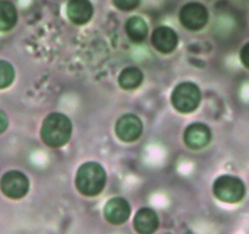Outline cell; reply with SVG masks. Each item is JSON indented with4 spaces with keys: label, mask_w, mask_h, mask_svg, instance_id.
I'll list each match as a JSON object with an SVG mask.
<instances>
[{
    "label": "cell",
    "mask_w": 249,
    "mask_h": 234,
    "mask_svg": "<svg viewBox=\"0 0 249 234\" xmlns=\"http://www.w3.org/2000/svg\"><path fill=\"white\" fill-rule=\"evenodd\" d=\"M72 133V123L65 115L54 112L47 116L42 125L40 137L50 148H60L70 140Z\"/></svg>",
    "instance_id": "cell-1"
},
{
    "label": "cell",
    "mask_w": 249,
    "mask_h": 234,
    "mask_svg": "<svg viewBox=\"0 0 249 234\" xmlns=\"http://www.w3.org/2000/svg\"><path fill=\"white\" fill-rule=\"evenodd\" d=\"M107 183V173L102 165L86 162L76 173V187L86 197H95L103 192Z\"/></svg>",
    "instance_id": "cell-2"
},
{
    "label": "cell",
    "mask_w": 249,
    "mask_h": 234,
    "mask_svg": "<svg viewBox=\"0 0 249 234\" xmlns=\"http://www.w3.org/2000/svg\"><path fill=\"white\" fill-rule=\"evenodd\" d=\"M202 94L197 84L192 82H183L177 85L171 95V102L175 109L182 114L193 112L200 104Z\"/></svg>",
    "instance_id": "cell-3"
},
{
    "label": "cell",
    "mask_w": 249,
    "mask_h": 234,
    "mask_svg": "<svg viewBox=\"0 0 249 234\" xmlns=\"http://www.w3.org/2000/svg\"><path fill=\"white\" fill-rule=\"evenodd\" d=\"M213 192L215 197L221 201L234 204V202L241 201L244 198L246 187L238 177L225 174L216 178L213 185Z\"/></svg>",
    "instance_id": "cell-4"
},
{
    "label": "cell",
    "mask_w": 249,
    "mask_h": 234,
    "mask_svg": "<svg viewBox=\"0 0 249 234\" xmlns=\"http://www.w3.org/2000/svg\"><path fill=\"white\" fill-rule=\"evenodd\" d=\"M209 14L207 8L199 3H188L181 9L179 20L183 27L190 31H199L207 25Z\"/></svg>",
    "instance_id": "cell-5"
},
{
    "label": "cell",
    "mask_w": 249,
    "mask_h": 234,
    "mask_svg": "<svg viewBox=\"0 0 249 234\" xmlns=\"http://www.w3.org/2000/svg\"><path fill=\"white\" fill-rule=\"evenodd\" d=\"M0 187L6 197L11 199H21L28 193L30 182L22 172L10 171L3 176Z\"/></svg>",
    "instance_id": "cell-6"
},
{
    "label": "cell",
    "mask_w": 249,
    "mask_h": 234,
    "mask_svg": "<svg viewBox=\"0 0 249 234\" xmlns=\"http://www.w3.org/2000/svg\"><path fill=\"white\" fill-rule=\"evenodd\" d=\"M116 134L122 142H135L138 138L141 137L143 131V125L142 121L138 118L136 115H124L122 117H120L119 121L116 123Z\"/></svg>",
    "instance_id": "cell-7"
},
{
    "label": "cell",
    "mask_w": 249,
    "mask_h": 234,
    "mask_svg": "<svg viewBox=\"0 0 249 234\" xmlns=\"http://www.w3.org/2000/svg\"><path fill=\"white\" fill-rule=\"evenodd\" d=\"M183 139L187 147L191 149H202L212 140V132L209 127L203 123H193L184 131Z\"/></svg>",
    "instance_id": "cell-8"
},
{
    "label": "cell",
    "mask_w": 249,
    "mask_h": 234,
    "mask_svg": "<svg viewBox=\"0 0 249 234\" xmlns=\"http://www.w3.org/2000/svg\"><path fill=\"white\" fill-rule=\"evenodd\" d=\"M131 215L128 202L122 198H114L107 202L104 207V216L111 224H122L127 221Z\"/></svg>",
    "instance_id": "cell-9"
},
{
    "label": "cell",
    "mask_w": 249,
    "mask_h": 234,
    "mask_svg": "<svg viewBox=\"0 0 249 234\" xmlns=\"http://www.w3.org/2000/svg\"><path fill=\"white\" fill-rule=\"evenodd\" d=\"M178 43L176 32L170 27H158L153 32L152 44L158 51L162 54H170L174 51Z\"/></svg>",
    "instance_id": "cell-10"
},
{
    "label": "cell",
    "mask_w": 249,
    "mask_h": 234,
    "mask_svg": "<svg viewBox=\"0 0 249 234\" xmlns=\"http://www.w3.org/2000/svg\"><path fill=\"white\" fill-rule=\"evenodd\" d=\"M66 13L71 22L75 25H85L92 18L93 5L89 0H70Z\"/></svg>",
    "instance_id": "cell-11"
},
{
    "label": "cell",
    "mask_w": 249,
    "mask_h": 234,
    "mask_svg": "<svg viewBox=\"0 0 249 234\" xmlns=\"http://www.w3.org/2000/svg\"><path fill=\"white\" fill-rule=\"evenodd\" d=\"M133 227L138 234H153L159 227V218L152 209H141L133 219Z\"/></svg>",
    "instance_id": "cell-12"
},
{
    "label": "cell",
    "mask_w": 249,
    "mask_h": 234,
    "mask_svg": "<svg viewBox=\"0 0 249 234\" xmlns=\"http://www.w3.org/2000/svg\"><path fill=\"white\" fill-rule=\"evenodd\" d=\"M126 33L132 42L142 43L147 38L148 26L142 17L135 16L126 22Z\"/></svg>",
    "instance_id": "cell-13"
},
{
    "label": "cell",
    "mask_w": 249,
    "mask_h": 234,
    "mask_svg": "<svg viewBox=\"0 0 249 234\" xmlns=\"http://www.w3.org/2000/svg\"><path fill=\"white\" fill-rule=\"evenodd\" d=\"M18 22V13L10 1L0 0V31H10Z\"/></svg>",
    "instance_id": "cell-14"
},
{
    "label": "cell",
    "mask_w": 249,
    "mask_h": 234,
    "mask_svg": "<svg viewBox=\"0 0 249 234\" xmlns=\"http://www.w3.org/2000/svg\"><path fill=\"white\" fill-rule=\"evenodd\" d=\"M143 82V73L137 67L124 68L119 76V83L124 89H136Z\"/></svg>",
    "instance_id": "cell-15"
},
{
    "label": "cell",
    "mask_w": 249,
    "mask_h": 234,
    "mask_svg": "<svg viewBox=\"0 0 249 234\" xmlns=\"http://www.w3.org/2000/svg\"><path fill=\"white\" fill-rule=\"evenodd\" d=\"M15 78L14 67L6 61L0 60V89L9 87Z\"/></svg>",
    "instance_id": "cell-16"
},
{
    "label": "cell",
    "mask_w": 249,
    "mask_h": 234,
    "mask_svg": "<svg viewBox=\"0 0 249 234\" xmlns=\"http://www.w3.org/2000/svg\"><path fill=\"white\" fill-rule=\"evenodd\" d=\"M140 1L141 0H114V4L120 10L131 11L137 8Z\"/></svg>",
    "instance_id": "cell-17"
},
{
    "label": "cell",
    "mask_w": 249,
    "mask_h": 234,
    "mask_svg": "<svg viewBox=\"0 0 249 234\" xmlns=\"http://www.w3.org/2000/svg\"><path fill=\"white\" fill-rule=\"evenodd\" d=\"M241 61L247 68H249V43H247L241 50Z\"/></svg>",
    "instance_id": "cell-18"
},
{
    "label": "cell",
    "mask_w": 249,
    "mask_h": 234,
    "mask_svg": "<svg viewBox=\"0 0 249 234\" xmlns=\"http://www.w3.org/2000/svg\"><path fill=\"white\" fill-rule=\"evenodd\" d=\"M8 125H9V121L5 112H3L1 110H0V133L5 132L6 128H8Z\"/></svg>",
    "instance_id": "cell-19"
}]
</instances>
